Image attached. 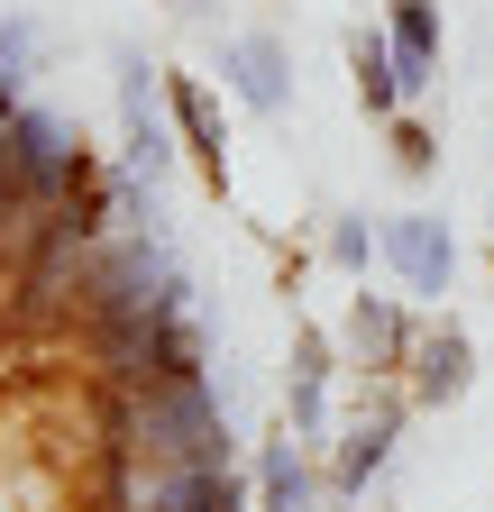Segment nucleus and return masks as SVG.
<instances>
[{"label": "nucleus", "mask_w": 494, "mask_h": 512, "mask_svg": "<svg viewBox=\"0 0 494 512\" xmlns=\"http://www.w3.org/2000/svg\"><path fill=\"white\" fill-rule=\"evenodd\" d=\"M101 458L229 467V421H220V394L202 384V366H174V375L110 384V412H101Z\"/></svg>", "instance_id": "f257e3e1"}, {"label": "nucleus", "mask_w": 494, "mask_h": 512, "mask_svg": "<svg viewBox=\"0 0 494 512\" xmlns=\"http://www.w3.org/2000/svg\"><path fill=\"white\" fill-rule=\"evenodd\" d=\"M119 156H129V174H147V192L174 174L183 138H174V110H165V74L147 55H119Z\"/></svg>", "instance_id": "f03ea898"}, {"label": "nucleus", "mask_w": 494, "mask_h": 512, "mask_svg": "<svg viewBox=\"0 0 494 512\" xmlns=\"http://www.w3.org/2000/svg\"><path fill=\"white\" fill-rule=\"evenodd\" d=\"M220 83L257 110V119H284V101H293V55H284V37H266V28L220 37Z\"/></svg>", "instance_id": "7ed1b4c3"}, {"label": "nucleus", "mask_w": 494, "mask_h": 512, "mask_svg": "<svg viewBox=\"0 0 494 512\" xmlns=\"http://www.w3.org/2000/svg\"><path fill=\"white\" fill-rule=\"evenodd\" d=\"M403 412H412V403H376V412H357V421L330 439V476H321V485H330V503H357L366 485L385 476L394 439H403Z\"/></svg>", "instance_id": "20e7f679"}, {"label": "nucleus", "mask_w": 494, "mask_h": 512, "mask_svg": "<svg viewBox=\"0 0 494 512\" xmlns=\"http://www.w3.org/2000/svg\"><path fill=\"white\" fill-rule=\"evenodd\" d=\"M412 311L394 302V293H357L348 302V320H339V348L366 366V375H394V366H412Z\"/></svg>", "instance_id": "39448f33"}, {"label": "nucleus", "mask_w": 494, "mask_h": 512, "mask_svg": "<svg viewBox=\"0 0 494 512\" xmlns=\"http://www.w3.org/2000/svg\"><path fill=\"white\" fill-rule=\"evenodd\" d=\"M376 247H385V266L403 275V293H449L458 247H449V229L430 220V211H403V220H385V229H376Z\"/></svg>", "instance_id": "423d86ee"}, {"label": "nucleus", "mask_w": 494, "mask_h": 512, "mask_svg": "<svg viewBox=\"0 0 494 512\" xmlns=\"http://www.w3.org/2000/svg\"><path fill=\"white\" fill-rule=\"evenodd\" d=\"M385 37L403 64V101H421L440 83V0H385Z\"/></svg>", "instance_id": "0eeeda50"}, {"label": "nucleus", "mask_w": 494, "mask_h": 512, "mask_svg": "<svg viewBox=\"0 0 494 512\" xmlns=\"http://www.w3.org/2000/svg\"><path fill=\"white\" fill-rule=\"evenodd\" d=\"M403 375H412V403H458V394H467V375H476V348H467V330H458V320L421 330Z\"/></svg>", "instance_id": "6e6552de"}, {"label": "nucleus", "mask_w": 494, "mask_h": 512, "mask_svg": "<svg viewBox=\"0 0 494 512\" xmlns=\"http://www.w3.org/2000/svg\"><path fill=\"white\" fill-rule=\"evenodd\" d=\"M321 494H330V485H321V467H312V448H302L293 430L257 448V512H312Z\"/></svg>", "instance_id": "1a4fd4ad"}, {"label": "nucleus", "mask_w": 494, "mask_h": 512, "mask_svg": "<svg viewBox=\"0 0 494 512\" xmlns=\"http://www.w3.org/2000/svg\"><path fill=\"white\" fill-rule=\"evenodd\" d=\"M165 110H174V138H183V156H193L211 183H229V138H220V110H211V92H202L193 74H165Z\"/></svg>", "instance_id": "9d476101"}, {"label": "nucleus", "mask_w": 494, "mask_h": 512, "mask_svg": "<svg viewBox=\"0 0 494 512\" xmlns=\"http://www.w3.org/2000/svg\"><path fill=\"white\" fill-rule=\"evenodd\" d=\"M302 448H330V348L302 339L293 348V421H284Z\"/></svg>", "instance_id": "9b49d317"}, {"label": "nucleus", "mask_w": 494, "mask_h": 512, "mask_svg": "<svg viewBox=\"0 0 494 512\" xmlns=\"http://www.w3.org/2000/svg\"><path fill=\"white\" fill-rule=\"evenodd\" d=\"M348 74H357V101L394 119L403 110V64H394V37L385 28H348Z\"/></svg>", "instance_id": "f8f14e48"}, {"label": "nucleus", "mask_w": 494, "mask_h": 512, "mask_svg": "<svg viewBox=\"0 0 494 512\" xmlns=\"http://www.w3.org/2000/svg\"><path fill=\"white\" fill-rule=\"evenodd\" d=\"M330 266H339V275H366V266H385L376 229H366L357 211H339V220H330Z\"/></svg>", "instance_id": "ddd939ff"}, {"label": "nucleus", "mask_w": 494, "mask_h": 512, "mask_svg": "<svg viewBox=\"0 0 494 512\" xmlns=\"http://www.w3.org/2000/svg\"><path fill=\"white\" fill-rule=\"evenodd\" d=\"M430 156H440V147H430V128L394 119V165H403V174H430Z\"/></svg>", "instance_id": "4468645a"}, {"label": "nucleus", "mask_w": 494, "mask_h": 512, "mask_svg": "<svg viewBox=\"0 0 494 512\" xmlns=\"http://www.w3.org/2000/svg\"><path fill=\"white\" fill-rule=\"evenodd\" d=\"M28 55H37V28H28V19H10V28H0V74L19 83V74H28Z\"/></svg>", "instance_id": "2eb2a0df"}]
</instances>
